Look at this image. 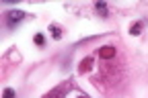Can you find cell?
<instances>
[{
	"label": "cell",
	"mask_w": 148,
	"mask_h": 98,
	"mask_svg": "<svg viewBox=\"0 0 148 98\" xmlns=\"http://www.w3.org/2000/svg\"><path fill=\"white\" fill-rule=\"evenodd\" d=\"M4 16H6V27H8V29H14L16 25H21V23H23V18H25L27 14H25V10L14 8V10H8Z\"/></svg>",
	"instance_id": "6da1fadb"
},
{
	"label": "cell",
	"mask_w": 148,
	"mask_h": 98,
	"mask_svg": "<svg viewBox=\"0 0 148 98\" xmlns=\"http://www.w3.org/2000/svg\"><path fill=\"white\" fill-rule=\"evenodd\" d=\"M99 57H103V59H111V57H115V47L111 45H105L99 49Z\"/></svg>",
	"instance_id": "7a4b0ae2"
},
{
	"label": "cell",
	"mask_w": 148,
	"mask_h": 98,
	"mask_svg": "<svg viewBox=\"0 0 148 98\" xmlns=\"http://www.w3.org/2000/svg\"><path fill=\"white\" fill-rule=\"evenodd\" d=\"M49 33H51L53 39H62V29L58 25H49Z\"/></svg>",
	"instance_id": "3957f363"
},
{
	"label": "cell",
	"mask_w": 148,
	"mask_h": 98,
	"mask_svg": "<svg viewBox=\"0 0 148 98\" xmlns=\"http://www.w3.org/2000/svg\"><path fill=\"white\" fill-rule=\"evenodd\" d=\"M95 8L101 16H107V2H95Z\"/></svg>",
	"instance_id": "277c9868"
},
{
	"label": "cell",
	"mask_w": 148,
	"mask_h": 98,
	"mask_svg": "<svg viewBox=\"0 0 148 98\" xmlns=\"http://www.w3.org/2000/svg\"><path fill=\"white\" fill-rule=\"evenodd\" d=\"M33 41H35V45H37V47H43V45H45V37H43V33H35Z\"/></svg>",
	"instance_id": "5b68a950"
},
{
	"label": "cell",
	"mask_w": 148,
	"mask_h": 98,
	"mask_svg": "<svg viewBox=\"0 0 148 98\" xmlns=\"http://www.w3.org/2000/svg\"><path fill=\"white\" fill-rule=\"evenodd\" d=\"M92 66V57H86L84 62H80V72H88Z\"/></svg>",
	"instance_id": "8992f818"
},
{
	"label": "cell",
	"mask_w": 148,
	"mask_h": 98,
	"mask_svg": "<svg viewBox=\"0 0 148 98\" xmlns=\"http://www.w3.org/2000/svg\"><path fill=\"white\" fill-rule=\"evenodd\" d=\"M140 31H142V23H134L132 27H130V33L132 35H140Z\"/></svg>",
	"instance_id": "52a82bcc"
},
{
	"label": "cell",
	"mask_w": 148,
	"mask_h": 98,
	"mask_svg": "<svg viewBox=\"0 0 148 98\" xmlns=\"http://www.w3.org/2000/svg\"><path fill=\"white\" fill-rule=\"evenodd\" d=\"M2 98H14V90L12 88H6L4 94H2Z\"/></svg>",
	"instance_id": "ba28073f"
},
{
	"label": "cell",
	"mask_w": 148,
	"mask_h": 98,
	"mask_svg": "<svg viewBox=\"0 0 148 98\" xmlns=\"http://www.w3.org/2000/svg\"><path fill=\"white\" fill-rule=\"evenodd\" d=\"M78 98H88V96H78Z\"/></svg>",
	"instance_id": "9c48e42d"
}]
</instances>
